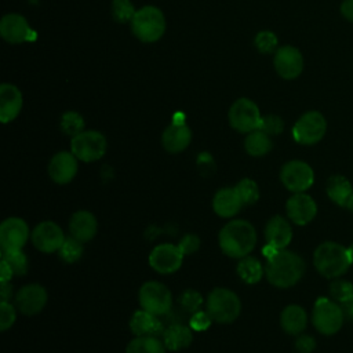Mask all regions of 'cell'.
Instances as JSON below:
<instances>
[{"mask_svg": "<svg viewBox=\"0 0 353 353\" xmlns=\"http://www.w3.org/2000/svg\"><path fill=\"white\" fill-rule=\"evenodd\" d=\"M218 241L225 255L241 259L254 250L256 244V232L248 221L233 219L221 229Z\"/></svg>", "mask_w": 353, "mask_h": 353, "instance_id": "cell-1", "label": "cell"}, {"mask_svg": "<svg viewBox=\"0 0 353 353\" xmlns=\"http://www.w3.org/2000/svg\"><path fill=\"white\" fill-rule=\"evenodd\" d=\"M305 273L303 259L288 250L277 251L268 259L265 274L272 285L279 288H288L296 284Z\"/></svg>", "mask_w": 353, "mask_h": 353, "instance_id": "cell-2", "label": "cell"}, {"mask_svg": "<svg viewBox=\"0 0 353 353\" xmlns=\"http://www.w3.org/2000/svg\"><path fill=\"white\" fill-rule=\"evenodd\" d=\"M313 262L319 273L328 279L343 274L352 265L347 248L334 241L320 244L314 251Z\"/></svg>", "mask_w": 353, "mask_h": 353, "instance_id": "cell-3", "label": "cell"}, {"mask_svg": "<svg viewBox=\"0 0 353 353\" xmlns=\"http://www.w3.org/2000/svg\"><path fill=\"white\" fill-rule=\"evenodd\" d=\"M205 309L212 321L216 323H232L234 321L241 312L240 298L228 288H214L205 301Z\"/></svg>", "mask_w": 353, "mask_h": 353, "instance_id": "cell-4", "label": "cell"}, {"mask_svg": "<svg viewBox=\"0 0 353 353\" xmlns=\"http://www.w3.org/2000/svg\"><path fill=\"white\" fill-rule=\"evenodd\" d=\"M132 33L143 43H154L165 32V18L160 8L145 6L139 8L131 21Z\"/></svg>", "mask_w": 353, "mask_h": 353, "instance_id": "cell-5", "label": "cell"}, {"mask_svg": "<svg viewBox=\"0 0 353 353\" xmlns=\"http://www.w3.org/2000/svg\"><path fill=\"white\" fill-rule=\"evenodd\" d=\"M138 298L141 307L156 316L168 313L172 306V295L168 287L153 280L142 284Z\"/></svg>", "mask_w": 353, "mask_h": 353, "instance_id": "cell-6", "label": "cell"}, {"mask_svg": "<svg viewBox=\"0 0 353 353\" xmlns=\"http://www.w3.org/2000/svg\"><path fill=\"white\" fill-rule=\"evenodd\" d=\"M343 312L341 305L327 298H319L314 303L312 321L316 330L324 335H332L342 327Z\"/></svg>", "mask_w": 353, "mask_h": 353, "instance_id": "cell-7", "label": "cell"}, {"mask_svg": "<svg viewBox=\"0 0 353 353\" xmlns=\"http://www.w3.org/2000/svg\"><path fill=\"white\" fill-rule=\"evenodd\" d=\"M108 142L106 138L94 130L83 131L72 138L70 149L72 153L81 161L91 163L99 160L106 153Z\"/></svg>", "mask_w": 353, "mask_h": 353, "instance_id": "cell-8", "label": "cell"}, {"mask_svg": "<svg viewBox=\"0 0 353 353\" xmlns=\"http://www.w3.org/2000/svg\"><path fill=\"white\" fill-rule=\"evenodd\" d=\"M229 124L239 132H251L259 128L262 116L256 103L248 98H239L233 102L228 113Z\"/></svg>", "mask_w": 353, "mask_h": 353, "instance_id": "cell-9", "label": "cell"}, {"mask_svg": "<svg viewBox=\"0 0 353 353\" xmlns=\"http://www.w3.org/2000/svg\"><path fill=\"white\" fill-rule=\"evenodd\" d=\"M327 130L325 119L321 113L312 110L302 114L294 124L292 137L301 145H313L319 142Z\"/></svg>", "mask_w": 353, "mask_h": 353, "instance_id": "cell-10", "label": "cell"}, {"mask_svg": "<svg viewBox=\"0 0 353 353\" xmlns=\"http://www.w3.org/2000/svg\"><path fill=\"white\" fill-rule=\"evenodd\" d=\"M280 179L288 190L301 193L313 185L314 174L307 163L301 160H291L281 167Z\"/></svg>", "mask_w": 353, "mask_h": 353, "instance_id": "cell-11", "label": "cell"}, {"mask_svg": "<svg viewBox=\"0 0 353 353\" xmlns=\"http://www.w3.org/2000/svg\"><path fill=\"white\" fill-rule=\"evenodd\" d=\"M183 254L178 245L164 243L156 245L149 254V265L157 273L170 274L176 272L183 261Z\"/></svg>", "mask_w": 353, "mask_h": 353, "instance_id": "cell-12", "label": "cell"}, {"mask_svg": "<svg viewBox=\"0 0 353 353\" xmlns=\"http://www.w3.org/2000/svg\"><path fill=\"white\" fill-rule=\"evenodd\" d=\"M30 237L33 245L46 254L58 251L66 239L61 226L52 221H44L36 225Z\"/></svg>", "mask_w": 353, "mask_h": 353, "instance_id": "cell-13", "label": "cell"}, {"mask_svg": "<svg viewBox=\"0 0 353 353\" xmlns=\"http://www.w3.org/2000/svg\"><path fill=\"white\" fill-rule=\"evenodd\" d=\"M0 34L11 44L33 41L36 39V32L30 29L25 17L19 14H7L1 18Z\"/></svg>", "mask_w": 353, "mask_h": 353, "instance_id": "cell-14", "label": "cell"}, {"mask_svg": "<svg viewBox=\"0 0 353 353\" xmlns=\"http://www.w3.org/2000/svg\"><path fill=\"white\" fill-rule=\"evenodd\" d=\"M29 239L28 223L18 218L11 216L0 225V244L1 250H21Z\"/></svg>", "mask_w": 353, "mask_h": 353, "instance_id": "cell-15", "label": "cell"}, {"mask_svg": "<svg viewBox=\"0 0 353 353\" xmlns=\"http://www.w3.org/2000/svg\"><path fill=\"white\" fill-rule=\"evenodd\" d=\"M47 303V291L37 283L26 284L15 295V305L19 312L26 316L40 313Z\"/></svg>", "mask_w": 353, "mask_h": 353, "instance_id": "cell-16", "label": "cell"}, {"mask_svg": "<svg viewBox=\"0 0 353 353\" xmlns=\"http://www.w3.org/2000/svg\"><path fill=\"white\" fill-rule=\"evenodd\" d=\"M274 69L285 80L296 79L303 70V58L298 48L292 46L280 47L274 54Z\"/></svg>", "mask_w": 353, "mask_h": 353, "instance_id": "cell-17", "label": "cell"}, {"mask_svg": "<svg viewBox=\"0 0 353 353\" xmlns=\"http://www.w3.org/2000/svg\"><path fill=\"white\" fill-rule=\"evenodd\" d=\"M285 211L288 218L295 223V225H306L309 223L317 212V205L314 200L301 192V193H294L285 204Z\"/></svg>", "mask_w": 353, "mask_h": 353, "instance_id": "cell-18", "label": "cell"}, {"mask_svg": "<svg viewBox=\"0 0 353 353\" xmlns=\"http://www.w3.org/2000/svg\"><path fill=\"white\" fill-rule=\"evenodd\" d=\"M77 157L72 152H59L50 160L48 175L59 185L69 183L77 174Z\"/></svg>", "mask_w": 353, "mask_h": 353, "instance_id": "cell-19", "label": "cell"}, {"mask_svg": "<svg viewBox=\"0 0 353 353\" xmlns=\"http://www.w3.org/2000/svg\"><path fill=\"white\" fill-rule=\"evenodd\" d=\"M190 141L192 131L185 121H172L161 135V145L170 153H179L185 150Z\"/></svg>", "mask_w": 353, "mask_h": 353, "instance_id": "cell-20", "label": "cell"}, {"mask_svg": "<svg viewBox=\"0 0 353 353\" xmlns=\"http://www.w3.org/2000/svg\"><path fill=\"white\" fill-rule=\"evenodd\" d=\"M22 94L21 91L10 83H3L0 85V120L1 123L12 121L22 109Z\"/></svg>", "mask_w": 353, "mask_h": 353, "instance_id": "cell-21", "label": "cell"}, {"mask_svg": "<svg viewBox=\"0 0 353 353\" xmlns=\"http://www.w3.org/2000/svg\"><path fill=\"white\" fill-rule=\"evenodd\" d=\"M98 230V221L90 211H76L69 221L70 236L81 243H87L94 239Z\"/></svg>", "mask_w": 353, "mask_h": 353, "instance_id": "cell-22", "label": "cell"}, {"mask_svg": "<svg viewBox=\"0 0 353 353\" xmlns=\"http://www.w3.org/2000/svg\"><path fill=\"white\" fill-rule=\"evenodd\" d=\"M266 244L273 245L277 250H284L292 239V229L285 218L281 215L272 216L265 226Z\"/></svg>", "mask_w": 353, "mask_h": 353, "instance_id": "cell-23", "label": "cell"}, {"mask_svg": "<svg viewBox=\"0 0 353 353\" xmlns=\"http://www.w3.org/2000/svg\"><path fill=\"white\" fill-rule=\"evenodd\" d=\"M243 205V200L236 188H222L212 199V208L215 214L222 218H232Z\"/></svg>", "mask_w": 353, "mask_h": 353, "instance_id": "cell-24", "label": "cell"}, {"mask_svg": "<svg viewBox=\"0 0 353 353\" xmlns=\"http://www.w3.org/2000/svg\"><path fill=\"white\" fill-rule=\"evenodd\" d=\"M159 316L152 314L143 309L137 310L130 320V330L135 336L159 335L163 331V324L157 319Z\"/></svg>", "mask_w": 353, "mask_h": 353, "instance_id": "cell-25", "label": "cell"}, {"mask_svg": "<svg viewBox=\"0 0 353 353\" xmlns=\"http://www.w3.org/2000/svg\"><path fill=\"white\" fill-rule=\"evenodd\" d=\"M307 323V316L303 307L299 305H288L283 309L280 316L281 328L291 335L301 334Z\"/></svg>", "mask_w": 353, "mask_h": 353, "instance_id": "cell-26", "label": "cell"}, {"mask_svg": "<svg viewBox=\"0 0 353 353\" xmlns=\"http://www.w3.org/2000/svg\"><path fill=\"white\" fill-rule=\"evenodd\" d=\"M193 335L189 327L182 324H172L163 331V342L170 350H182L190 346Z\"/></svg>", "mask_w": 353, "mask_h": 353, "instance_id": "cell-27", "label": "cell"}, {"mask_svg": "<svg viewBox=\"0 0 353 353\" xmlns=\"http://www.w3.org/2000/svg\"><path fill=\"white\" fill-rule=\"evenodd\" d=\"M327 194L338 205H346L353 194V188L345 176L332 175L327 182Z\"/></svg>", "mask_w": 353, "mask_h": 353, "instance_id": "cell-28", "label": "cell"}, {"mask_svg": "<svg viewBox=\"0 0 353 353\" xmlns=\"http://www.w3.org/2000/svg\"><path fill=\"white\" fill-rule=\"evenodd\" d=\"M244 148L250 156L259 157L269 153L273 148V143H272L270 135H268L261 130H255L248 132V135L245 137Z\"/></svg>", "mask_w": 353, "mask_h": 353, "instance_id": "cell-29", "label": "cell"}, {"mask_svg": "<svg viewBox=\"0 0 353 353\" xmlns=\"http://www.w3.org/2000/svg\"><path fill=\"white\" fill-rule=\"evenodd\" d=\"M237 274L247 284H256L263 277L265 269L262 263L254 256H244L237 263Z\"/></svg>", "mask_w": 353, "mask_h": 353, "instance_id": "cell-30", "label": "cell"}, {"mask_svg": "<svg viewBox=\"0 0 353 353\" xmlns=\"http://www.w3.org/2000/svg\"><path fill=\"white\" fill-rule=\"evenodd\" d=\"M125 353H165V345L154 335L135 336L128 342Z\"/></svg>", "mask_w": 353, "mask_h": 353, "instance_id": "cell-31", "label": "cell"}, {"mask_svg": "<svg viewBox=\"0 0 353 353\" xmlns=\"http://www.w3.org/2000/svg\"><path fill=\"white\" fill-rule=\"evenodd\" d=\"M3 259L11 266L14 274L22 276L28 272V258L22 250H1Z\"/></svg>", "mask_w": 353, "mask_h": 353, "instance_id": "cell-32", "label": "cell"}, {"mask_svg": "<svg viewBox=\"0 0 353 353\" xmlns=\"http://www.w3.org/2000/svg\"><path fill=\"white\" fill-rule=\"evenodd\" d=\"M243 200L244 205H251L255 204L259 199V188L256 185V182L251 178H243L241 181L237 182V185L234 186Z\"/></svg>", "mask_w": 353, "mask_h": 353, "instance_id": "cell-33", "label": "cell"}, {"mask_svg": "<svg viewBox=\"0 0 353 353\" xmlns=\"http://www.w3.org/2000/svg\"><path fill=\"white\" fill-rule=\"evenodd\" d=\"M58 254L61 256V259H63L68 263L76 262L81 258L83 255V243L76 240L74 237H66L63 244L61 245V248L58 250Z\"/></svg>", "mask_w": 353, "mask_h": 353, "instance_id": "cell-34", "label": "cell"}, {"mask_svg": "<svg viewBox=\"0 0 353 353\" xmlns=\"http://www.w3.org/2000/svg\"><path fill=\"white\" fill-rule=\"evenodd\" d=\"M61 128H62V131L65 134H68V135H70L73 138L77 134L84 131V120L76 112H66V113L62 114Z\"/></svg>", "mask_w": 353, "mask_h": 353, "instance_id": "cell-35", "label": "cell"}, {"mask_svg": "<svg viewBox=\"0 0 353 353\" xmlns=\"http://www.w3.org/2000/svg\"><path fill=\"white\" fill-rule=\"evenodd\" d=\"M134 6L130 0H113L112 1V15L117 22H128L132 21L135 15Z\"/></svg>", "mask_w": 353, "mask_h": 353, "instance_id": "cell-36", "label": "cell"}, {"mask_svg": "<svg viewBox=\"0 0 353 353\" xmlns=\"http://www.w3.org/2000/svg\"><path fill=\"white\" fill-rule=\"evenodd\" d=\"M330 294L335 302H345L353 296V284L346 280H335L330 285Z\"/></svg>", "mask_w": 353, "mask_h": 353, "instance_id": "cell-37", "label": "cell"}, {"mask_svg": "<svg viewBox=\"0 0 353 353\" xmlns=\"http://www.w3.org/2000/svg\"><path fill=\"white\" fill-rule=\"evenodd\" d=\"M255 46L262 54H270L277 47V37L270 30H262L255 37Z\"/></svg>", "mask_w": 353, "mask_h": 353, "instance_id": "cell-38", "label": "cell"}, {"mask_svg": "<svg viewBox=\"0 0 353 353\" xmlns=\"http://www.w3.org/2000/svg\"><path fill=\"white\" fill-rule=\"evenodd\" d=\"M283 128H284V124L279 116L268 114V116L262 117L258 130L266 132L268 135H279L283 131Z\"/></svg>", "mask_w": 353, "mask_h": 353, "instance_id": "cell-39", "label": "cell"}, {"mask_svg": "<svg viewBox=\"0 0 353 353\" xmlns=\"http://www.w3.org/2000/svg\"><path fill=\"white\" fill-rule=\"evenodd\" d=\"M179 302H181V305L185 310L194 313V312L199 310L200 305L203 303V298L197 291L186 290V291L182 292V295L179 298Z\"/></svg>", "mask_w": 353, "mask_h": 353, "instance_id": "cell-40", "label": "cell"}, {"mask_svg": "<svg viewBox=\"0 0 353 353\" xmlns=\"http://www.w3.org/2000/svg\"><path fill=\"white\" fill-rule=\"evenodd\" d=\"M17 312L15 307L8 301H1L0 303V330L7 331L15 321Z\"/></svg>", "mask_w": 353, "mask_h": 353, "instance_id": "cell-41", "label": "cell"}, {"mask_svg": "<svg viewBox=\"0 0 353 353\" xmlns=\"http://www.w3.org/2000/svg\"><path fill=\"white\" fill-rule=\"evenodd\" d=\"M211 317L207 312H194L193 316L190 317V328H193L194 331H204L211 325Z\"/></svg>", "mask_w": 353, "mask_h": 353, "instance_id": "cell-42", "label": "cell"}, {"mask_svg": "<svg viewBox=\"0 0 353 353\" xmlns=\"http://www.w3.org/2000/svg\"><path fill=\"white\" fill-rule=\"evenodd\" d=\"M179 250L182 251L183 255H189L193 254L199 250L200 247V239L196 234H186L181 239L179 244H178Z\"/></svg>", "mask_w": 353, "mask_h": 353, "instance_id": "cell-43", "label": "cell"}, {"mask_svg": "<svg viewBox=\"0 0 353 353\" xmlns=\"http://www.w3.org/2000/svg\"><path fill=\"white\" fill-rule=\"evenodd\" d=\"M295 347L299 353H312L316 347V341L310 335H299L295 341Z\"/></svg>", "mask_w": 353, "mask_h": 353, "instance_id": "cell-44", "label": "cell"}, {"mask_svg": "<svg viewBox=\"0 0 353 353\" xmlns=\"http://www.w3.org/2000/svg\"><path fill=\"white\" fill-rule=\"evenodd\" d=\"M12 276H14V272H12L11 266L4 259H1V265H0V280H1V283H8Z\"/></svg>", "mask_w": 353, "mask_h": 353, "instance_id": "cell-45", "label": "cell"}, {"mask_svg": "<svg viewBox=\"0 0 353 353\" xmlns=\"http://www.w3.org/2000/svg\"><path fill=\"white\" fill-rule=\"evenodd\" d=\"M341 12L346 19L353 22V0H343L341 6Z\"/></svg>", "mask_w": 353, "mask_h": 353, "instance_id": "cell-46", "label": "cell"}, {"mask_svg": "<svg viewBox=\"0 0 353 353\" xmlns=\"http://www.w3.org/2000/svg\"><path fill=\"white\" fill-rule=\"evenodd\" d=\"M341 307H342V312H343V314H345L346 317L353 319V296L349 298L347 301L342 302V303H341Z\"/></svg>", "mask_w": 353, "mask_h": 353, "instance_id": "cell-47", "label": "cell"}, {"mask_svg": "<svg viewBox=\"0 0 353 353\" xmlns=\"http://www.w3.org/2000/svg\"><path fill=\"white\" fill-rule=\"evenodd\" d=\"M11 291H12V287L10 283H1V288H0L1 301H8V298L11 296Z\"/></svg>", "mask_w": 353, "mask_h": 353, "instance_id": "cell-48", "label": "cell"}, {"mask_svg": "<svg viewBox=\"0 0 353 353\" xmlns=\"http://www.w3.org/2000/svg\"><path fill=\"white\" fill-rule=\"evenodd\" d=\"M346 207L353 212V194L350 196V199H349V201H347V204H346Z\"/></svg>", "mask_w": 353, "mask_h": 353, "instance_id": "cell-49", "label": "cell"}, {"mask_svg": "<svg viewBox=\"0 0 353 353\" xmlns=\"http://www.w3.org/2000/svg\"><path fill=\"white\" fill-rule=\"evenodd\" d=\"M347 251H349V255H350V259H352V263H353V243H352V245L347 248Z\"/></svg>", "mask_w": 353, "mask_h": 353, "instance_id": "cell-50", "label": "cell"}]
</instances>
